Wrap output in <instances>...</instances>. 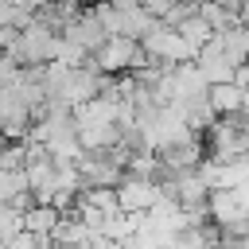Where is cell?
<instances>
[{"label":"cell","instance_id":"cell-1","mask_svg":"<svg viewBox=\"0 0 249 249\" xmlns=\"http://www.w3.org/2000/svg\"><path fill=\"white\" fill-rule=\"evenodd\" d=\"M86 66H93L97 74L117 78V74H136V70H144V66H152V62H148V54H144V47H140L136 39L109 35V39L89 54V62H86Z\"/></svg>","mask_w":249,"mask_h":249},{"label":"cell","instance_id":"cell-2","mask_svg":"<svg viewBox=\"0 0 249 249\" xmlns=\"http://www.w3.org/2000/svg\"><path fill=\"white\" fill-rule=\"evenodd\" d=\"M206 156L214 163H233V160H249V117H218L206 128Z\"/></svg>","mask_w":249,"mask_h":249},{"label":"cell","instance_id":"cell-3","mask_svg":"<svg viewBox=\"0 0 249 249\" xmlns=\"http://www.w3.org/2000/svg\"><path fill=\"white\" fill-rule=\"evenodd\" d=\"M140 47H144V54H148L152 66H183V62H195V58H198V51H195L175 27H167V23H156V27L140 39Z\"/></svg>","mask_w":249,"mask_h":249},{"label":"cell","instance_id":"cell-4","mask_svg":"<svg viewBox=\"0 0 249 249\" xmlns=\"http://www.w3.org/2000/svg\"><path fill=\"white\" fill-rule=\"evenodd\" d=\"M160 198H163V191H160L156 179H132V175H124V183L117 187V206L124 214H148Z\"/></svg>","mask_w":249,"mask_h":249},{"label":"cell","instance_id":"cell-5","mask_svg":"<svg viewBox=\"0 0 249 249\" xmlns=\"http://www.w3.org/2000/svg\"><path fill=\"white\" fill-rule=\"evenodd\" d=\"M195 66H198V74L206 78V86H222V82H233V70H237V62L222 51V43L214 39V43H206L202 51H198V58H195Z\"/></svg>","mask_w":249,"mask_h":249},{"label":"cell","instance_id":"cell-6","mask_svg":"<svg viewBox=\"0 0 249 249\" xmlns=\"http://www.w3.org/2000/svg\"><path fill=\"white\" fill-rule=\"evenodd\" d=\"M62 39H70V43H78L82 51H89V54H93V51H97V47L109 39V31L101 27L97 12L89 8V12H82L74 23H66V27H62Z\"/></svg>","mask_w":249,"mask_h":249},{"label":"cell","instance_id":"cell-7","mask_svg":"<svg viewBox=\"0 0 249 249\" xmlns=\"http://www.w3.org/2000/svg\"><path fill=\"white\" fill-rule=\"evenodd\" d=\"M58 222H62V214L54 206H47V202H31L23 210V233H31V237H39L47 245H51V233H54Z\"/></svg>","mask_w":249,"mask_h":249},{"label":"cell","instance_id":"cell-8","mask_svg":"<svg viewBox=\"0 0 249 249\" xmlns=\"http://www.w3.org/2000/svg\"><path fill=\"white\" fill-rule=\"evenodd\" d=\"M241 101H245V89L241 86H233V82L210 86V109H214V117H237L241 113Z\"/></svg>","mask_w":249,"mask_h":249},{"label":"cell","instance_id":"cell-9","mask_svg":"<svg viewBox=\"0 0 249 249\" xmlns=\"http://www.w3.org/2000/svg\"><path fill=\"white\" fill-rule=\"evenodd\" d=\"M175 31H179V35H183V39H187L195 51H202L206 43H214V27H210V23H206L198 12H195V16H187V19H183Z\"/></svg>","mask_w":249,"mask_h":249},{"label":"cell","instance_id":"cell-10","mask_svg":"<svg viewBox=\"0 0 249 249\" xmlns=\"http://www.w3.org/2000/svg\"><path fill=\"white\" fill-rule=\"evenodd\" d=\"M140 4H144V12H148L152 19H160V23H163V19H167V12L175 8V0H140Z\"/></svg>","mask_w":249,"mask_h":249},{"label":"cell","instance_id":"cell-11","mask_svg":"<svg viewBox=\"0 0 249 249\" xmlns=\"http://www.w3.org/2000/svg\"><path fill=\"white\" fill-rule=\"evenodd\" d=\"M237 27H249V0L237 8Z\"/></svg>","mask_w":249,"mask_h":249},{"label":"cell","instance_id":"cell-12","mask_svg":"<svg viewBox=\"0 0 249 249\" xmlns=\"http://www.w3.org/2000/svg\"><path fill=\"white\" fill-rule=\"evenodd\" d=\"M218 4H222V8H226V12H237V8H241V4H245V0H218Z\"/></svg>","mask_w":249,"mask_h":249},{"label":"cell","instance_id":"cell-13","mask_svg":"<svg viewBox=\"0 0 249 249\" xmlns=\"http://www.w3.org/2000/svg\"><path fill=\"white\" fill-rule=\"evenodd\" d=\"M241 39H245V51H249V27H241Z\"/></svg>","mask_w":249,"mask_h":249},{"label":"cell","instance_id":"cell-14","mask_svg":"<svg viewBox=\"0 0 249 249\" xmlns=\"http://www.w3.org/2000/svg\"><path fill=\"white\" fill-rule=\"evenodd\" d=\"M70 4H82V0H70Z\"/></svg>","mask_w":249,"mask_h":249}]
</instances>
